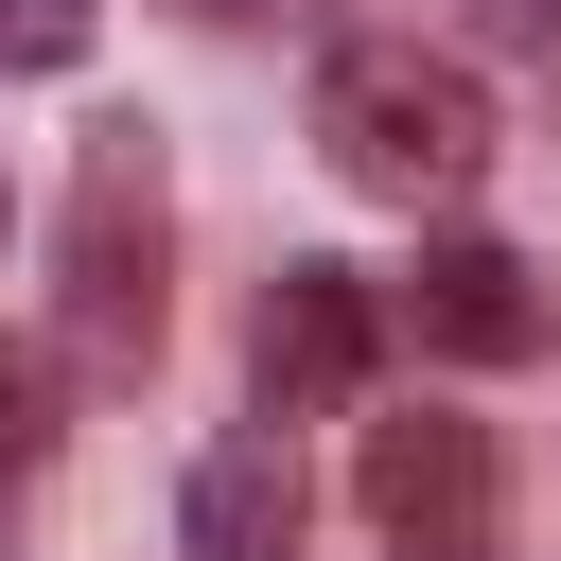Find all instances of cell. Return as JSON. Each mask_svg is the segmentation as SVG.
<instances>
[{"label":"cell","instance_id":"obj_6","mask_svg":"<svg viewBox=\"0 0 561 561\" xmlns=\"http://www.w3.org/2000/svg\"><path fill=\"white\" fill-rule=\"evenodd\" d=\"M351 491H368L386 526H456V508L491 491V438H473V421H438V403H421V421H368Z\"/></svg>","mask_w":561,"mask_h":561},{"label":"cell","instance_id":"obj_1","mask_svg":"<svg viewBox=\"0 0 561 561\" xmlns=\"http://www.w3.org/2000/svg\"><path fill=\"white\" fill-rule=\"evenodd\" d=\"M158 263H175L158 123H88L70 228H53V351H70V386H140L158 368Z\"/></svg>","mask_w":561,"mask_h":561},{"label":"cell","instance_id":"obj_8","mask_svg":"<svg viewBox=\"0 0 561 561\" xmlns=\"http://www.w3.org/2000/svg\"><path fill=\"white\" fill-rule=\"evenodd\" d=\"M473 18H491V35H526V53L561 35V0H473Z\"/></svg>","mask_w":561,"mask_h":561},{"label":"cell","instance_id":"obj_2","mask_svg":"<svg viewBox=\"0 0 561 561\" xmlns=\"http://www.w3.org/2000/svg\"><path fill=\"white\" fill-rule=\"evenodd\" d=\"M316 158H333L351 193H386V210H456V193L491 175V105H473L456 53L351 35V53L316 70Z\"/></svg>","mask_w":561,"mask_h":561},{"label":"cell","instance_id":"obj_3","mask_svg":"<svg viewBox=\"0 0 561 561\" xmlns=\"http://www.w3.org/2000/svg\"><path fill=\"white\" fill-rule=\"evenodd\" d=\"M368 351H386V280H351V263H280L263 280V403H351Z\"/></svg>","mask_w":561,"mask_h":561},{"label":"cell","instance_id":"obj_9","mask_svg":"<svg viewBox=\"0 0 561 561\" xmlns=\"http://www.w3.org/2000/svg\"><path fill=\"white\" fill-rule=\"evenodd\" d=\"M18 456H35V386H0V473H18Z\"/></svg>","mask_w":561,"mask_h":561},{"label":"cell","instance_id":"obj_7","mask_svg":"<svg viewBox=\"0 0 561 561\" xmlns=\"http://www.w3.org/2000/svg\"><path fill=\"white\" fill-rule=\"evenodd\" d=\"M0 70H88V0H0Z\"/></svg>","mask_w":561,"mask_h":561},{"label":"cell","instance_id":"obj_5","mask_svg":"<svg viewBox=\"0 0 561 561\" xmlns=\"http://www.w3.org/2000/svg\"><path fill=\"white\" fill-rule=\"evenodd\" d=\"M175 526H193V561H280L298 543V456L280 438H210L193 491H175Z\"/></svg>","mask_w":561,"mask_h":561},{"label":"cell","instance_id":"obj_11","mask_svg":"<svg viewBox=\"0 0 561 561\" xmlns=\"http://www.w3.org/2000/svg\"><path fill=\"white\" fill-rule=\"evenodd\" d=\"M438 561H491V543H438Z\"/></svg>","mask_w":561,"mask_h":561},{"label":"cell","instance_id":"obj_10","mask_svg":"<svg viewBox=\"0 0 561 561\" xmlns=\"http://www.w3.org/2000/svg\"><path fill=\"white\" fill-rule=\"evenodd\" d=\"M175 18H298V0H175Z\"/></svg>","mask_w":561,"mask_h":561},{"label":"cell","instance_id":"obj_4","mask_svg":"<svg viewBox=\"0 0 561 561\" xmlns=\"http://www.w3.org/2000/svg\"><path fill=\"white\" fill-rule=\"evenodd\" d=\"M403 333H421V351H456V368H526V351H543V298H526V263H508V245H473V228H456V245H421V280H403Z\"/></svg>","mask_w":561,"mask_h":561}]
</instances>
